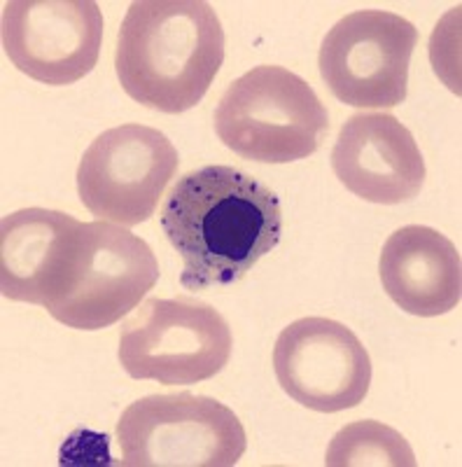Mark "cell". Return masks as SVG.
Wrapping results in <instances>:
<instances>
[{
	"label": "cell",
	"instance_id": "4fadbf2b",
	"mask_svg": "<svg viewBox=\"0 0 462 467\" xmlns=\"http://www.w3.org/2000/svg\"><path fill=\"white\" fill-rule=\"evenodd\" d=\"M378 271L383 290L411 316H444L462 299L460 250L432 227L409 224L390 234Z\"/></svg>",
	"mask_w": 462,
	"mask_h": 467
},
{
	"label": "cell",
	"instance_id": "5b68a950",
	"mask_svg": "<svg viewBox=\"0 0 462 467\" xmlns=\"http://www.w3.org/2000/svg\"><path fill=\"white\" fill-rule=\"evenodd\" d=\"M122 467H234L248 449L239 416L206 395H148L119 416Z\"/></svg>",
	"mask_w": 462,
	"mask_h": 467
},
{
	"label": "cell",
	"instance_id": "5bb4252c",
	"mask_svg": "<svg viewBox=\"0 0 462 467\" xmlns=\"http://www.w3.org/2000/svg\"><path fill=\"white\" fill-rule=\"evenodd\" d=\"M327 467H414L416 453L395 428L378 420H357L332 437Z\"/></svg>",
	"mask_w": 462,
	"mask_h": 467
},
{
	"label": "cell",
	"instance_id": "277c9868",
	"mask_svg": "<svg viewBox=\"0 0 462 467\" xmlns=\"http://www.w3.org/2000/svg\"><path fill=\"white\" fill-rule=\"evenodd\" d=\"M157 281L159 265L140 236L106 220L82 223L47 311L66 327L106 329L139 308Z\"/></svg>",
	"mask_w": 462,
	"mask_h": 467
},
{
	"label": "cell",
	"instance_id": "7c38bea8",
	"mask_svg": "<svg viewBox=\"0 0 462 467\" xmlns=\"http://www.w3.org/2000/svg\"><path fill=\"white\" fill-rule=\"evenodd\" d=\"M80 224L68 213L24 208L0 224V292L12 302H52L73 255Z\"/></svg>",
	"mask_w": 462,
	"mask_h": 467
},
{
	"label": "cell",
	"instance_id": "6da1fadb",
	"mask_svg": "<svg viewBox=\"0 0 462 467\" xmlns=\"http://www.w3.org/2000/svg\"><path fill=\"white\" fill-rule=\"evenodd\" d=\"M161 229L180 253V285L203 292L234 285L282 236L278 197L234 166H203L173 185Z\"/></svg>",
	"mask_w": 462,
	"mask_h": 467
},
{
	"label": "cell",
	"instance_id": "ba28073f",
	"mask_svg": "<svg viewBox=\"0 0 462 467\" xmlns=\"http://www.w3.org/2000/svg\"><path fill=\"white\" fill-rule=\"evenodd\" d=\"M176 171L178 152L164 133L122 124L103 131L82 154L77 194L98 220L136 227L152 218Z\"/></svg>",
	"mask_w": 462,
	"mask_h": 467
},
{
	"label": "cell",
	"instance_id": "7a4b0ae2",
	"mask_svg": "<svg viewBox=\"0 0 462 467\" xmlns=\"http://www.w3.org/2000/svg\"><path fill=\"white\" fill-rule=\"evenodd\" d=\"M224 64V28L201 0H136L115 49L119 85L140 106L178 115L199 106Z\"/></svg>",
	"mask_w": 462,
	"mask_h": 467
},
{
	"label": "cell",
	"instance_id": "30bf717a",
	"mask_svg": "<svg viewBox=\"0 0 462 467\" xmlns=\"http://www.w3.org/2000/svg\"><path fill=\"white\" fill-rule=\"evenodd\" d=\"M103 15L94 0H12L3 5V47L16 70L64 87L94 70Z\"/></svg>",
	"mask_w": 462,
	"mask_h": 467
},
{
	"label": "cell",
	"instance_id": "9c48e42d",
	"mask_svg": "<svg viewBox=\"0 0 462 467\" xmlns=\"http://www.w3.org/2000/svg\"><path fill=\"white\" fill-rule=\"evenodd\" d=\"M273 372L294 402L320 414L357 407L372 386V360L355 332L320 316L294 320L278 335Z\"/></svg>",
	"mask_w": 462,
	"mask_h": 467
},
{
	"label": "cell",
	"instance_id": "3957f363",
	"mask_svg": "<svg viewBox=\"0 0 462 467\" xmlns=\"http://www.w3.org/2000/svg\"><path fill=\"white\" fill-rule=\"evenodd\" d=\"M330 115L313 87L282 66H257L227 87L215 110L220 140L239 157L287 164L318 152Z\"/></svg>",
	"mask_w": 462,
	"mask_h": 467
},
{
	"label": "cell",
	"instance_id": "52a82bcc",
	"mask_svg": "<svg viewBox=\"0 0 462 467\" xmlns=\"http://www.w3.org/2000/svg\"><path fill=\"white\" fill-rule=\"evenodd\" d=\"M418 28L383 10H360L334 24L320 45V75L341 103L395 108L409 94V64Z\"/></svg>",
	"mask_w": 462,
	"mask_h": 467
},
{
	"label": "cell",
	"instance_id": "8fae6325",
	"mask_svg": "<svg viewBox=\"0 0 462 467\" xmlns=\"http://www.w3.org/2000/svg\"><path fill=\"white\" fill-rule=\"evenodd\" d=\"M332 169L348 192L369 203L411 202L426 182L414 133L388 112H357L341 127Z\"/></svg>",
	"mask_w": 462,
	"mask_h": 467
},
{
	"label": "cell",
	"instance_id": "8992f818",
	"mask_svg": "<svg viewBox=\"0 0 462 467\" xmlns=\"http://www.w3.org/2000/svg\"><path fill=\"white\" fill-rule=\"evenodd\" d=\"M229 358L231 327L199 299H145L122 325L119 362L131 379L190 386L222 372Z\"/></svg>",
	"mask_w": 462,
	"mask_h": 467
}]
</instances>
